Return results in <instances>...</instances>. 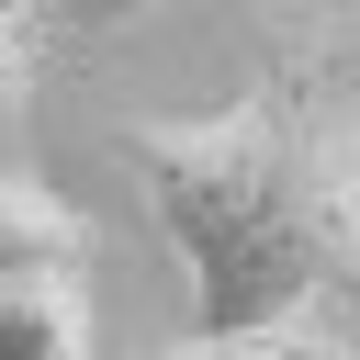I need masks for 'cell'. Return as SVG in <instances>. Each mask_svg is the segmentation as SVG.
<instances>
[{"label":"cell","instance_id":"3957f363","mask_svg":"<svg viewBox=\"0 0 360 360\" xmlns=\"http://www.w3.org/2000/svg\"><path fill=\"white\" fill-rule=\"evenodd\" d=\"M79 259H90V225L45 180H0V281H45V270H79Z\"/></svg>","mask_w":360,"mask_h":360},{"label":"cell","instance_id":"5b68a950","mask_svg":"<svg viewBox=\"0 0 360 360\" xmlns=\"http://www.w3.org/2000/svg\"><path fill=\"white\" fill-rule=\"evenodd\" d=\"M22 56H34V22H0V112H11V90H22Z\"/></svg>","mask_w":360,"mask_h":360},{"label":"cell","instance_id":"7a4b0ae2","mask_svg":"<svg viewBox=\"0 0 360 360\" xmlns=\"http://www.w3.org/2000/svg\"><path fill=\"white\" fill-rule=\"evenodd\" d=\"M0 360H90V292H79V270L0 281Z\"/></svg>","mask_w":360,"mask_h":360},{"label":"cell","instance_id":"277c9868","mask_svg":"<svg viewBox=\"0 0 360 360\" xmlns=\"http://www.w3.org/2000/svg\"><path fill=\"white\" fill-rule=\"evenodd\" d=\"M158 360H360V326H349L338 304H315V315H292V326H259V338H180V349H158Z\"/></svg>","mask_w":360,"mask_h":360},{"label":"cell","instance_id":"6da1fadb","mask_svg":"<svg viewBox=\"0 0 360 360\" xmlns=\"http://www.w3.org/2000/svg\"><path fill=\"white\" fill-rule=\"evenodd\" d=\"M158 236L191 270V338H259L338 304L360 202V22H281L270 68L191 124H112Z\"/></svg>","mask_w":360,"mask_h":360},{"label":"cell","instance_id":"8992f818","mask_svg":"<svg viewBox=\"0 0 360 360\" xmlns=\"http://www.w3.org/2000/svg\"><path fill=\"white\" fill-rule=\"evenodd\" d=\"M338 315L360 326V202H349V248H338Z\"/></svg>","mask_w":360,"mask_h":360}]
</instances>
